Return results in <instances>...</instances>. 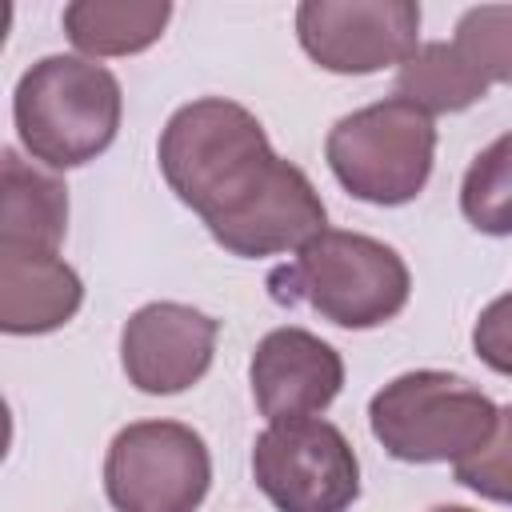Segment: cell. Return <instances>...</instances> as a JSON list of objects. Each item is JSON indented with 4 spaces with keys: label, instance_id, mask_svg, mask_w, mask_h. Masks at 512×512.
Listing matches in <instances>:
<instances>
[{
    "label": "cell",
    "instance_id": "19",
    "mask_svg": "<svg viewBox=\"0 0 512 512\" xmlns=\"http://www.w3.org/2000/svg\"><path fill=\"white\" fill-rule=\"evenodd\" d=\"M472 352L480 364L512 380V292L496 296L472 324Z\"/></svg>",
    "mask_w": 512,
    "mask_h": 512
},
{
    "label": "cell",
    "instance_id": "5",
    "mask_svg": "<svg viewBox=\"0 0 512 512\" xmlns=\"http://www.w3.org/2000/svg\"><path fill=\"white\" fill-rule=\"evenodd\" d=\"M324 160L348 196L376 208L412 204L432 176L436 120L400 96L364 104L328 128Z\"/></svg>",
    "mask_w": 512,
    "mask_h": 512
},
{
    "label": "cell",
    "instance_id": "9",
    "mask_svg": "<svg viewBox=\"0 0 512 512\" xmlns=\"http://www.w3.org/2000/svg\"><path fill=\"white\" fill-rule=\"evenodd\" d=\"M216 336V316L180 300H152L120 328V368L136 392L176 396L204 380L216 356Z\"/></svg>",
    "mask_w": 512,
    "mask_h": 512
},
{
    "label": "cell",
    "instance_id": "10",
    "mask_svg": "<svg viewBox=\"0 0 512 512\" xmlns=\"http://www.w3.org/2000/svg\"><path fill=\"white\" fill-rule=\"evenodd\" d=\"M248 384L268 424L320 416L344 388L340 352L308 328L284 324L260 336L248 360Z\"/></svg>",
    "mask_w": 512,
    "mask_h": 512
},
{
    "label": "cell",
    "instance_id": "7",
    "mask_svg": "<svg viewBox=\"0 0 512 512\" xmlns=\"http://www.w3.org/2000/svg\"><path fill=\"white\" fill-rule=\"evenodd\" d=\"M252 480L276 512H348L360 496V460L336 424L284 420L256 436Z\"/></svg>",
    "mask_w": 512,
    "mask_h": 512
},
{
    "label": "cell",
    "instance_id": "16",
    "mask_svg": "<svg viewBox=\"0 0 512 512\" xmlns=\"http://www.w3.org/2000/svg\"><path fill=\"white\" fill-rule=\"evenodd\" d=\"M460 212L484 236H512V132L472 156L460 180Z\"/></svg>",
    "mask_w": 512,
    "mask_h": 512
},
{
    "label": "cell",
    "instance_id": "12",
    "mask_svg": "<svg viewBox=\"0 0 512 512\" xmlns=\"http://www.w3.org/2000/svg\"><path fill=\"white\" fill-rule=\"evenodd\" d=\"M84 304V280L60 252L0 244V328L44 336L64 328Z\"/></svg>",
    "mask_w": 512,
    "mask_h": 512
},
{
    "label": "cell",
    "instance_id": "11",
    "mask_svg": "<svg viewBox=\"0 0 512 512\" xmlns=\"http://www.w3.org/2000/svg\"><path fill=\"white\" fill-rule=\"evenodd\" d=\"M328 228V212L304 168L280 160L272 180L224 224L208 228L212 240L240 256V260H264V256H284L300 252Z\"/></svg>",
    "mask_w": 512,
    "mask_h": 512
},
{
    "label": "cell",
    "instance_id": "18",
    "mask_svg": "<svg viewBox=\"0 0 512 512\" xmlns=\"http://www.w3.org/2000/svg\"><path fill=\"white\" fill-rule=\"evenodd\" d=\"M452 476L480 500L512 504V404L500 408L496 432L488 436V444L464 456L460 464H452Z\"/></svg>",
    "mask_w": 512,
    "mask_h": 512
},
{
    "label": "cell",
    "instance_id": "2",
    "mask_svg": "<svg viewBox=\"0 0 512 512\" xmlns=\"http://www.w3.org/2000/svg\"><path fill=\"white\" fill-rule=\"evenodd\" d=\"M124 116L120 80L88 56H44L12 92V124L28 160L48 172L80 168L112 148Z\"/></svg>",
    "mask_w": 512,
    "mask_h": 512
},
{
    "label": "cell",
    "instance_id": "20",
    "mask_svg": "<svg viewBox=\"0 0 512 512\" xmlns=\"http://www.w3.org/2000/svg\"><path fill=\"white\" fill-rule=\"evenodd\" d=\"M432 512H476V508H464V504H440V508H432Z\"/></svg>",
    "mask_w": 512,
    "mask_h": 512
},
{
    "label": "cell",
    "instance_id": "14",
    "mask_svg": "<svg viewBox=\"0 0 512 512\" xmlns=\"http://www.w3.org/2000/svg\"><path fill=\"white\" fill-rule=\"evenodd\" d=\"M168 20V0H72L64 8V32L88 60L136 56L164 36Z\"/></svg>",
    "mask_w": 512,
    "mask_h": 512
},
{
    "label": "cell",
    "instance_id": "17",
    "mask_svg": "<svg viewBox=\"0 0 512 512\" xmlns=\"http://www.w3.org/2000/svg\"><path fill=\"white\" fill-rule=\"evenodd\" d=\"M448 44L488 88L512 84V4L468 8L456 20V32Z\"/></svg>",
    "mask_w": 512,
    "mask_h": 512
},
{
    "label": "cell",
    "instance_id": "3",
    "mask_svg": "<svg viewBox=\"0 0 512 512\" xmlns=\"http://www.w3.org/2000/svg\"><path fill=\"white\" fill-rule=\"evenodd\" d=\"M268 288L280 304H308L320 320L364 332L404 312L412 276L392 244L364 232L324 228L292 264L268 276Z\"/></svg>",
    "mask_w": 512,
    "mask_h": 512
},
{
    "label": "cell",
    "instance_id": "13",
    "mask_svg": "<svg viewBox=\"0 0 512 512\" xmlns=\"http://www.w3.org/2000/svg\"><path fill=\"white\" fill-rule=\"evenodd\" d=\"M68 232V188L16 148L0 156V244L60 252Z\"/></svg>",
    "mask_w": 512,
    "mask_h": 512
},
{
    "label": "cell",
    "instance_id": "4",
    "mask_svg": "<svg viewBox=\"0 0 512 512\" xmlns=\"http://www.w3.org/2000/svg\"><path fill=\"white\" fill-rule=\"evenodd\" d=\"M500 408L464 376L416 368L368 400L376 444L404 464H460L496 432Z\"/></svg>",
    "mask_w": 512,
    "mask_h": 512
},
{
    "label": "cell",
    "instance_id": "1",
    "mask_svg": "<svg viewBox=\"0 0 512 512\" xmlns=\"http://www.w3.org/2000/svg\"><path fill=\"white\" fill-rule=\"evenodd\" d=\"M156 160L176 200L192 208L204 228L236 216L280 164L264 124L224 96L180 104L160 128Z\"/></svg>",
    "mask_w": 512,
    "mask_h": 512
},
{
    "label": "cell",
    "instance_id": "15",
    "mask_svg": "<svg viewBox=\"0 0 512 512\" xmlns=\"http://www.w3.org/2000/svg\"><path fill=\"white\" fill-rule=\"evenodd\" d=\"M392 96L424 108L428 116H444V112H464L480 104L488 96V84L456 56L448 40H428L396 68Z\"/></svg>",
    "mask_w": 512,
    "mask_h": 512
},
{
    "label": "cell",
    "instance_id": "8",
    "mask_svg": "<svg viewBox=\"0 0 512 512\" xmlns=\"http://www.w3.org/2000/svg\"><path fill=\"white\" fill-rule=\"evenodd\" d=\"M304 56L336 76L400 68L420 48V4L412 0H304L296 4Z\"/></svg>",
    "mask_w": 512,
    "mask_h": 512
},
{
    "label": "cell",
    "instance_id": "6",
    "mask_svg": "<svg viewBox=\"0 0 512 512\" xmlns=\"http://www.w3.org/2000/svg\"><path fill=\"white\" fill-rule=\"evenodd\" d=\"M212 488V452L180 420H136L104 456V496L116 512H196Z\"/></svg>",
    "mask_w": 512,
    "mask_h": 512
}]
</instances>
